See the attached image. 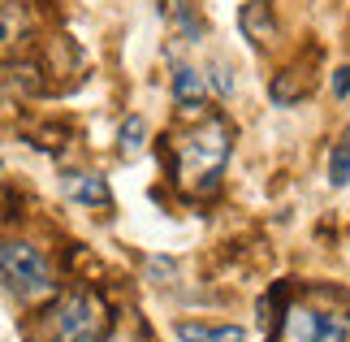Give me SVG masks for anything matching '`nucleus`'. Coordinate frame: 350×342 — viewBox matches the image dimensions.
<instances>
[{"instance_id":"obj_1","label":"nucleus","mask_w":350,"mask_h":342,"mask_svg":"<svg viewBox=\"0 0 350 342\" xmlns=\"http://www.w3.org/2000/svg\"><path fill=\"white\" fill-rule=\"evenodd\" d=\"M234 152V126L225 113H199L195 121L169 130L165 139V165L169 182L182 191L186 199H208L221 191L225 165Z\"/></svg>"},{"instance_id":"obj_2","label":"nucleus","mask_w":350,"mask_h":342,"mask_svg":"<svg viewBox=\"0 0 350 342\" xmlns=\"http://www.w3.org/2000/svg\"><path fill=\"white\" fill-rule=\"evenodd\" d=\"M113 334V308L100 291H65L26 325L31 342H104Z\"/></svg>"},{"instance_id":"obj_3","label":"nucleus","mask_w":350,"mask_h":342,"mask_svg":"<svg viewBox=\"0 0 350 342\" xmlns=\"http://www.w3.org/2000/svg\"><path fill=\"white\" fill-rule=\"evenodd\" d=\"M286 299V295H281ZM273 325V342H350V304L333 291H307L286 299Z\"/></svg>"},{"instance_id":"obj_4","label":"nucleus","mask_w":350,"mask_h":342,"mask_svg":"<svg viewBox=\"0 0 350 342\" xmlns=\"http://www.w3.org/2000/svg\"><path fill=\"white\" fill-rule=\"evenodd\" d=\"M0 278L26 304L57 295V273H52L48 256L39 247H31L26 239H0Z\"/></svg>"},{"instance_id":"obj_5","label":"nucleus","mask_w":350,"mask_h":342,"mask_svg":"<svg viewBox=\"0 0 350 342\" xmlns=\"http://www.w3.org/2000/svg\"><path fill=\"white\" fill-rule=\"evenodd\" d=\"M35 39V9L31 0H0V61L22 57Z\"/></svg>"},{"instance_id":"obj_6","label":"nucleus","mask_w":350,"mask_h":342,"mask_svg":"<svg viewBox=\"0 0 350 342\" xmlns=\"http://www.w3.org/2000/svg\"><path fill=\"white\" fill-rule=\"evenodd\" d=\"M61 191H65V199L83 204V208H100V212L113 208V191H109V178H104V173L65 169V173H61Z\"/></svg>"},{"instance_id":"obj_7","label":"nucleus","mask_w":350,"mask_h":342,"mask_svg":"<svg viewBox=\"0 0 350 342\" xmlns=\"http://www.w3.org/2000/svg\"><path fill=\"white\" fill-rule=\"evenodd\" d=\"M238 26H242V35H247L251 44H260V48H268L281 35V22H277L273 0H247V5L238 9Z\"/></svg>"},{"instance_id":"obj_8","label":"nucleus","mask_w":350,"mask_h":342,"mask_svg":"<svg viewBox=\"0 0 350 342\" xmlns=\"http://www.w3.org/2000/svg\"><path fill=\"white\" fill-rule=\"evenodd\" d=\"M173 100H178L182 113H199L204 100H208L204 70H195V65H178V70H173Z\"/></svg>"},{"instance_id":"obj_9","label":"nucleus","mask_w":350,"mask_h":342,"mask_svg":"<svg viewBox=\"0 0 350 342\" xmlns=\"http://www.w3.org/2000/svg\"><path fill=\"white\" fill-rule=\"evenodd\" d=\"M312 87H316V74H307L303 65H290V70L273 74V83H268V95H273V104L290 108V104H299Z\"/></svg>"},{"instance_id":"obj_10","label":"nucleus","mask_w":350,"mask_h":342,"mask_svg":"<svg viewBox=\"0 0 350 342\" xmlns=\"http://www.w3.org/2000/svg\"><path fill=\"white\" fill-rule=\"evenodd\" d=\"M165 13H169V26H173V39H178V44H199V39H204V18H199V9L191 0H173Z\"/></svg>"},{"instance_id":"obj_11","label":"nucleus","mask_w":350,"mask_h":342,"mask_svg":"<svg viewBox=\"0 0 350 342\" xmlns=\"http://www.w3.org/2000/svg\"><path fill=\"white\" fill-rule=\"evenodd\" d=\"M178 338L182 342H242L247 334L238 330V325H191V321H182L178 325Z\"/></svg>"},{"instance_id":"obj_12","label":"nucleus","mask_w":350,"mask_h":342,"mask_svg":"<svg viewBox=\"0 0 350 342\" xmlns=\"http://www.w3.org/2000/svg\"><path fill=\"white\" fill-rule=\"evenodd\" d=\"M143 147H147V117L130 113L126 121H121V130H117V152L126 156V160H134Z\"/></svg>"},{"instance_id":"obj_13","label":"nucleus","mask_w":350,"mask_h":342,"mask_svg":"<svg viewBox=\"0 0 350 342\" xmlns=\"http://www.w3.org/2000/svg\"><path fill=\"white\" fill-rule=\"evenodd\" d=\"M329 182L333 186H350V130L333 143V156H329Z\"/></svg>"},{"instance_id":"obj_14","label":"nucleus","mask_w":350,"mask_h":342,"mask_svg":"<svg viewBox=\"0 0 350 342\" xmlns=\"http://www.w3.org/2000/svg\"><path fill=\"white\" fill-rule=\"evenodd\" d=\"M204 78H208V87L217 91L221 100H230V91H234V65L230 61H212V70Z\"/></svg>"},{"instance_id":"obj_15","label":"nucleus","mask_w":350,"mask_h":342,"mask_svg":"<svg viewBox=\"0 0 350 342\" xmlns=\"http://www.w3.org/2000/svg\"><path fill=\"white\" fill-rule=\"evenodd\" d=\"M350 91V70H333V95H346Z\"/></svg>"}]
</instances>
